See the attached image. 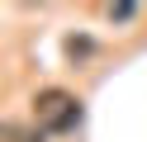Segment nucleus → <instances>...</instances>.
Segmentation results:
<instances>
[{
    "mask_svg": "<svg viewBox=\"0 0 147 142\" xmlns=\"http://www.w3.org/2000/svg\"><path fill=\"white\" fill-rule=\"evenodd\" d=\"M0 142H43V133H38V128H29V123L5 118V123H0Z\"/></svg>",
    "mask_w": 147,
    "mask_h": 142,
    "instance_id": "f03ea898",
    "label": "nucleus"
},
{
    "mask_svg": "<svg viewBox=\"0 0 147 142\" xmlns=\"http://www.w3.org/2000/svg\"><path fill=\"white\" fill-rule=\"evenodd\" d=\"M81 123V100L71 90H38L33 100V128L38 133H71Z\"/></svg>",
    "mask_w": 147,
    "mask_h": 142,
    "instance_id": "f257e3e1",
    "label": "nucleus"
}]
</instances>
